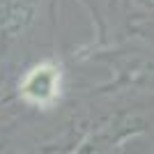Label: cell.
Here are the masks:
<instances>
[{"label":"cell","mask_w":154,"mask_h":154,"mask_svg":"<svg viewBox=\"0 0 154 154\" xmlns=\"http://www.w3.org/2000/svg\"><path fill=\"white\" fill-rule=\"evenodd\" d=\"M58 71L51 69V67H46V64H42V67H37V69L32 71L30 76L26 78V83H23V92H26L28 99H32V101H51L53 97L58 94Z\"/></svg>","instance_id":"cell-1"}]
</instances>
